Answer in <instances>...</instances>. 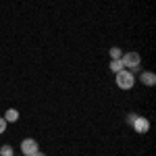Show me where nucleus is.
<instances>
[{
    "mask_svg": "<svg viewBox=\"0 0 156 156\" xmlns=\"http://www.w3.org/2000/svg\"><path fill=\"white\" fill-rule=\"evenodd\" d=\"M121 62H123V67H125L127 71H135V69H140L142 56H140V52H125V54L121 56Z\"/></svg>",
    "mask_w": 156,
    "mask_h": 156,
    "instance_id": "nucleus-2",
    "label": "nucleus"
},
{
    "mask_svg": "<svg viewBox=\"0 0 156 156\" xmlns=\"http://www.w3.org/2000/svg\"><path fill=\"white\" fill-rule=\"evenodd\" d=\"M135 117H137V115H133V112H131V115H127V123H129V125H131L133 121H135Z\"/></svg>",
    "mask_w": 156,
    "mask_h": 156,
    "instance_id": "nucleus-11",
    "label": "nucleus"
},
{
    "mask_svg": "<svg viewBox=\"0 0 156 156\" xmlns=\"http://www.w3.org/2000/svg\"><path fill=\"white\" fill-rule=\"evenodd\" d=\"M121 56H123V50H121L119 46H112V48H110V60H119Z\"/></svg>",
    "mask_w": 156,
    "mask_h": 156,
    "instance_id": "nucleus-8",
    "label": "nucleus"
},
{
    "mask_svg": "<svg viewBox=\"0 0 156 156\" xmlns=\"http://www.w3.org/2000/svg\"><path fill=\"white\" fill-rule=\"evenodd\" d=\"M115 81H117V85H119L121 90H131L133 85H135V75H133V71H127V69H123V71L115 73Z\"/></svg>",
    "mask_w": 156,
    "mask_h": 156,
    "instance_id": "nucleus-1",
    "label": "nucleus"
},
{
    "mask_svg": "<svg viewBox=\"0 0 156 156\" xmlns=\"http://www.w3.org/2000/svg\"><path fill=\"white\" fill-rule=\"evenodd\" d=\"M6 125H9V123H6V121H4L2 117H0V135H2V133L6 131Z\"/></svg>",
    "mask_w": 156,
    "mask_h": 156,
    "instance_id": "nucleus-10",
    "label": "nucleus"
},
{
    "mask_svg": "<svg viewBox=\"0 0 156 156\" xmlns=\"http://www.w3.org/2000/svg\"><path fill=\"white\" fill-rule=\"evenodd\" d=\"M2 119L6 121V123H17V121H19V110H17V108H9Z\"/></svg>",
    "mask_w": 156,
    "mask_h": 156,
    "instance_id": "nucleus-6",
    "label": "nucleus"
},
{
    "mask_svg": "<svg viewBox=\"0 0 156 156\" xmlns=\"http://www.w3.org/2000/svg\"><path fill=\"white\" fill-rule=\"evenodd\" d=\"M140 81L144 85H148V87H152V85L156 83V75L152 71H144L142 75H140Z\"/></svg>",
    "mask_w": 156,
    "mask_h": 156,
    "instance_id": "nucleus-5",
    "label": "nucleus"
},
{
    "mask_svg": "<svg viewBox=\"0 0 156 156\" xmlns=\"http://www.w3.org/2000/svg\"><path fill=\"white\" fill-rule=\"evenodd\" d=\"M0 156H15V150H12L11 144H4L0 148Z\"/></svg>",
    "mask_w": 156,
    "mask_h": 156,
    "instance_id": "nucleus-9",
    "label": "nucleus"
},
{
    "mask_svg": "<svg viewBox=\"0 0 156 156\" xmlns=\"http://www.w3.org/2000/svg\"><path fill=\"white\" fill-rule=\"evenodd\" d=\"M131 127L135 129V133H148L150 131V121L146 119V117H135V121L131 123Z\"/></svg>",
    "mask_w": 156,
    "mask_h": 156,
    "instance_id": "nucleus-4",
    "label": "nucleus"
},
{
    "mask_svg": "<svg viewBox=\"0 0 156 156\" xmlns=\"http://www.w3.org/2000/svg\"><path fill=\"white\" fill-rule=\"evenodd\" d=\"M34 156H46V154H44L42 150H37V152H36V154H34Z\"/></svg>",
    "mask_w": 156,
    "mask_h": 156,
    "instance_id": "nucleus-12",
    "label": "nucleus"
},
{
    "mask_svg": "<svg viewBox=\"0 0 156 156\" xmlns=\"http://www.w3.org/2000/svg\"><path fill=\"white\" fill-rule=\"evenodd\" d=\"M37 150H40V144L34 137H25L23 142H21V154L23 156H34Z\"/></svg>",
    "mask_w": 156,
    "mask_h": 156,
    "instance_id": "nucleus-3",
    "label": "nucleus"
},
{
    "mask_svg": "<svg viewBox=\"0 0 156 156\" xmlns=\"http://www.w3.org/2000/svg\"><path fill=\"white\" fill-rule=\"evenodd\" d=\"M108 69L112 73H119V71H123L125 67H123V62H121V58H119V60H110V62H108Z\"/></svg>",
    "mask_w": 156,
    "mask_h": 156,
    "instance_id": "nucleus-7",
    "label": "nucleus"
}]
</instances>
